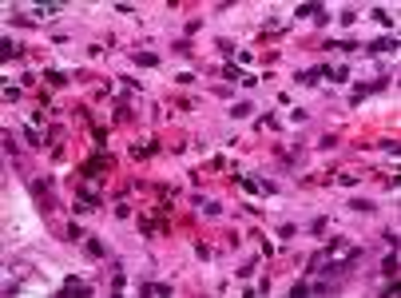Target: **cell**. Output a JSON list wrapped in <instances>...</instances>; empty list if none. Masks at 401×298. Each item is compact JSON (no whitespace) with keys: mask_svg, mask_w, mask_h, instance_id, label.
I'll return each mask as SVG.
<instances>
[{"mask_svg":"<svg viewBox=\"0 0 401 298\" xmlns=\"http://www.w3.org/2000/svg\"><path fill=\"white\" fill-rule=\"evenodd\" d=\"M370 56H377V52H397V36H381V40H370V44H361Z\"/></svg>","mask_w":401,"mask_h":298,"instance_id":"6da1fadb","label":"cell"},{"mask_svg":"<svg viewBox=\"0 0 401 298\" xmlns=\"http://www.w3.org/2000/svg\"><path fill=\"white\" fill-rule=\"evenodd\" d=\"M318 72H322V76H330L334 84H346V80H350V68H346V64H334V68H330V64H322Z\"/></svg>","mask_w":401,"mask_h":298,"instance_id":"7a4b0ae2","label":"cell"},{"mask_svg":"<svg viewBox=\"0 0 401 298\" xmlns=\"http://www.w3.org/2000/svg\"><path fill=\"white\" fill-rule=\"evenodd\" d=\"M107 167H111V159H107V151H100L96 159L84 163V175H100V171H107Z\"/></svg>","mask_w":401,"mask_h":298,"instance_id":"3957f363","label":"cell"},{"mask_svg":"<svg viewBox=\"0 0 401 298\" xmlns=\"http://www.w3.org/2000/svg\"><path fill=\"white\" fill-rule=\"evenodd\" d=\"M139 294H151V298H163V294H171V286H167V283H139Z\"/></svg>","mask_w":401,"mask_h":298,"instance_id":"277c9868","label":"cell"},{"mask_svg":"<svg viewBox=\"0 0 401 298\" xmlns=\"http://www.w3.org/2000/svg\"><path fill=\"white\" fill-rule=\"evenodd\" d=\"M381 274H386V278H397V247L381 258Z\"/></svg>","mask_w":401,"mask_h":298,"instance_id":"5b68a950","label":"cell"},{"mask_svg":"<svg viewBox=\"0 0 401 298\" xmlns=\"http://www.w3.org/2000/svg\"><path fill=\"white\" fill-rule=\"evenodd\" d=\"M131 64L135 68H159V56H155V52H135Z\"/></svg>","mask_w":401,"mask_h":298,"instance_id":"8992f818","label":"cell"},{"mask_svg":"<svg viewBox=\"0 0 401 298\" xmlns=\"http://www.w3.org/2000/svg\"><path fill=\"white\" fill-rule=\"evenodd\" d=\"M75 195H80V199H84L88 207H100V203H104V199H100V195L91 191V187H84V183H75Z\"/></svg>","mask_w":401,"mask_h":298,"instance_id":"52a82bcc","label":"cell"},{"mask_svg":"<svg viewBox=\"0 0 401 298\" xmlns=\"http://www.w3.org/2000/svg\"><path fill=\"white\" fill-rule=\"evenodd\" d=\"M294 80H298V84H302V88H314V84L322 80V72H318V68H306V72H298Z\"/></svg>","mask_w":401,"mask_h":298,"instance_id":"ba28073f","label":"cell"},{"mask_svg":"<svg viewBox=\"0 0 401 298\" xmlns=\"http://www.w3.org/2000/svg\"><path fill=\"white\" fill-rule=\"evenodd\" d=\"M64 294H91V283H75V278H68V283H64Z\"/></svg>","mask_w":401,"mask_h":298,"instance_id":"9c48e42d","label":"cell"},{"mask_svg":"<svg viewBox=\"0 0 401 298\" xmlns=\"http://www.w3.org/2000/svg\"><path fill=\"white\" fill-rule=\"evenodd\" d=\"M350 207L361 211V215H373V211H377V203H373V199H350Z\"/></svg>","mask_w":401,"mask_h":298,"instance_id":"30bf717a","label":"cell"},{"mask_svg":"<svg viewBox=\"0 0 401 298\" xmlns=\"http://www.w3.org/2000/svg\"><path fill=\"white\" fill-rule=\"evenodd\" d=\"M231 116H235V119H246V116H254V104H251V100H242V104H235V107H231Z\"/></svg>","mask_w":401,"mask_h":298,"instance_id":"8fae6325","label":"cell"},{"mask_svg":"<svg viewBox=\"0 0 401 298\" xmlns=\"http://www.w3.org/2000/svg\"><path fill=\"white\" fill-rule=\"evenodd\" d=\"M0 52H4V60H20V48H16L12 40H8V36L0 40Z\"/></svg>","mask_w":401,"mask_h":298,"instance_id":"7c38bea8","label":"cell"},{"mask_svg":"<svg viewBox=\"0 0 401 298\" xmlns=\"http://www.w3.org/2000/svg\"><path fill=\"white\" fill-rule=\"evenodd\" d=\"M88 254L91 258H107V247L100 243V238H88Z\"/></svg>","mask_w":401,"mask_h":298,"instance_id":"4fadbf2b","label":"cell"},{"mask_svg":"<svg viewBox=\"0 0 401 298\" xmlns=\"http://www.w3.org/2000/svg\"><path fill=\"white\" fill-rule=\"evenodd\" d=\"M330 48H338V52H357V40H330Z\"/></svg>","mask_w":401,"mask_h":298,"instance_id":"5bb4252c","label":"cell"},{"mask_svg":"<svg viewBox=\"0 0 401 298\" xmlns=\"http://www.w3.org/2000/svg\"><path fill=\"white\" fill-rule=\"evenodd\" d=\"M44 80H48V84H56V88L68 84V76H64V72H44Z\"/></svg>","mask_w":401,"mask_h":298,"instance_id":"9a60e30c","label":"cell"},{"mask_svg":"<svg viewBox=\"0 0 401 298\" xmlns=\"http://www.w3.org/2000/svg\"><path fill=\"white\" fill-rule=\"evenodd\" d=\"M262 123H266V127H270V132H278V127H282V119H278V116H274V111H266V116H262Z\"/></svg>","mask_w":401,"mask_h":298,"instance_id":"2e32d148","label":"cell"},{"mask_svg":"<svg viewBox=\"0 0 401 298\" xmlns=\"http://www.w3.org/2000/svg\"><path fill=\"white\" fill-rule=\"evenodd\" d=\"M60 8H64V4H40V8H36V16H56Z\"/></svg>","mask_w":401,"mask_h":298,"instance_id":"e0dca14e","label":"cell"},{"mask_svg":"<svg viewBox=\"0 0 401 298\" xmlns=\"http://www.w3.org/2000/svg\"><path fill=\"white\" fill-rule=\"evenodd\" d=\"M199 207L207 211V219H219V203H203V199H199Z\"/></svg>","mask_w":401,"mask_h":298,"instance_id":"ac0fdd59","label":"cell"},{"mask_svg":"<svg viewBox=\"0 0 401 298\" xmlns=\"http://www.w3.org/2000/svg\"><path fill=\"white\" fill-rule=\"evenodd\" d=\"M4 100L12 104V100H20V88H12V84H4Z\"/></svg>","mask_w":401,"mask_h":298,"instance_id":"d6986e66","label":"cell"},{"mask_svg":"<svg viewBox=\"0 0 401 298\" xmlns=\"http://www.w3.org/2000/svg\"><path fill=\"white\" fill-rule=\"evenodd\" d=\"M373 20H377V24H386V28H389V12H386V8H373Z\"/></svg>","mask_w":401,"mask_h":298,"instance_id":"ffe728a7","label":"cell"},{"mask_svg":"<svg viewBox=\"0 0 401 298\" xmlns=\"http://www.w3.org/2000/svg\"><path fill=\"white\" fill-rule=\"evenodd\" d=\"M290 294H294V298L298 294H310V283H294V286H290Z\"/></svg>","mask_w":401,"mask_h":298,"instance_id":"44dd1931","label":"cell"},{"mask_svg":"<svg viewBox=\"0 0 401 298\" xmlns=\"http://www.w3.org/2000/svg\"><path fill=\"white\" fill-rule=\"evenodd\" d=\"M290 119H294V123H306L310 116H306V107H294V111H290Z\"/></svg>","mask_w":401,"mask_h":298,"instance_id":"7402d4cb","label":"cell"},{"mask_svg":"<svg viewBox=\"0 0 401 298\" xmlns=\"http://www.w3.org/2000/svg\"><path fill=\"white\" fill-rule=\"evenodd\" d=\"M357 20V8H342V24H354Z\"/></svg>","mask_w":401,"mask_h":298,"instance_id":"603a6c76","label":"cell"}]
</instances>
